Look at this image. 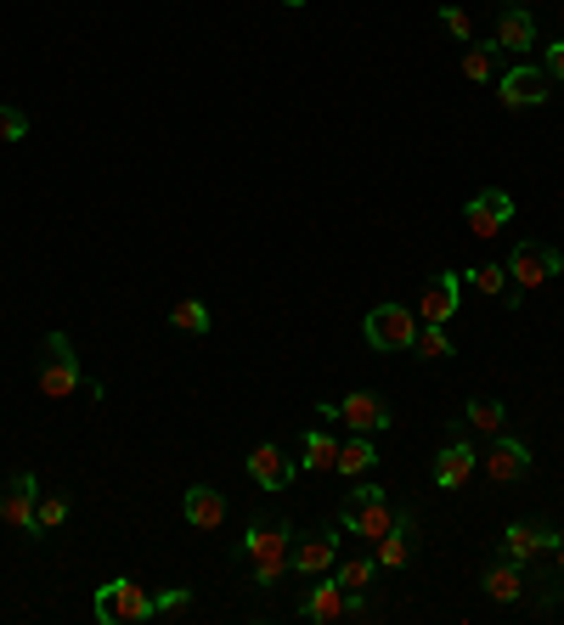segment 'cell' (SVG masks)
<instances>
[{"instance_id": "cell-21", "label": "cell", "mask_w": 564, "mask_h": 625, "mask_svg": "<svg viewBox=\"0 0 564 625\" xmlns=\"http://www.w3.org/2000/svg\"><path fill=\"white\" fill-rule=\"evenodd\" d=\"M480 586H486L491 603H520V597H525V569L508 563V558H497V563L480 574Z\"/></svg>"}, {"instance_id": "cell-28", "label": "cell", "mask_w": 564, "mask_h": 625, "mask_svg": "<svg viewBox=\"0 0 564 625\" xmlns=\"http://www.w3.org/2000/svg\"><path fill=\"white\" fill-rule=\"evenodd\" d=\"M68 513H74V502H68L63 491H57V496H40V507H34V541L52 536V530H63Z\"/></svg>"}, {"instance_id": "cell-4", "label": "cell", "mask_w": 564, "mask_h": 625, "mask_svg": "<svg viewBox=\"0 0 564 625\" xmlns=\"http://www.w3.org/2000/svg\"><path fill=\"white\" fill-rule=\"evenodd\" d=\"M90 614H97L102 625H135V619H153V614H159V597L141 586L135 574H119V581H108V586L97 592Z\"/></svg>"}, {"instance_id": "cell-8", "label": "cell", "mask_w": 564, "mask_h": 625, "mask_svg": "<svg viewBox=\"0 0 564 625\" xmlns=\"http://www.w3.org/2000/svg\"><path fill=\"white\" fill-rule=\"evenodd\" d=\"M480 468H486L491 485H513V479H525V473H531V446H525V440H513L508 428H502V435H491V446L480 451Z\"/></svg>"}, {"instance_id": "cell-26", "label": "cell", "mask_w": 564, "mask_h": 625, "mask_svg": "<svg viewBox=\"0 0 564 625\" xmlns=\"http://www.w3.org/2000/svg\"><path fill=\"white\" fill-rule=\"evenodd\" d=\"M327 574H334V581L345 586V592H367L372 586V574H379V558H345V563H334V569H327Z\"/></svg>"}, {"instance_id": "cell-19", "label": "cell", "mask_w": 564, "mask_h": 625, "mask_svg": "<svg viewBox=\"0 0 564 625\" xmlns=\"http://www.w3.org/2000/svg\"><path fill=\"white\" fill-rule=\"evenodd\" d=\"M553 547V536L547 530H536V524H508L502 530V547H497V558H508V563H531V558H542Z\"/></svg>"}, {"instance_id": "cell-31", "label": "cell", "mask_w": 564, "mask_h": 625, "mask_svg": "<svg viewBox=\"0 0 564 625\" xmlns=\"http://www.w3.org/2000/svg\"><path fill=\"white\" fill-rule=\"evenodd\" d=\"M23 135H29V113H23V108H7V102H0V141H12V147H18Z\"/></svg>"}, {"instance_id": "cell-13", "label": "cell", "mask_w": 564, "mask_h": 625, "mask_svg": "<svg viewBox=\"0 0 564 625\" xmlns=\"http://www.w3.org/2000/svg\"><path fill=\"white\" fill-rule=\"evenodd\" d=\"M339 423L350 428V435H379V428H390V406H384V395L356 390V395L339 401Z\"/></svg>"}, {"instance_id": "cell-16", "label": "cell", "mask_w": 564, "mask_h": 625, "mask_svg": "<svg viewBox=\"0 0 564 625\" xmlns=\"http://www.w3.org/2000/svg\"><path fill=\"white\" fill-rule=\"evenodd\" d=\"M475 468H480V451L468 440H452V446L435 451V485L441 491H463L468 479H475Z\"/></svg>"}, {"instance_id": "cell-29", "label": "cell", "mask_w": 564, "mask_h": 625, "mask_svg": "<svg viewBox=\"0 0 564 625\" xmlns=\"http://www.w3.org/2000/svg\"><path fill=\"white\" fill-rule=\"evenodd\" d=\"M497 45H468V52H463V74L468 79H475V85H491L497 79Z\"/></svg>"}, {"instance_id": "cell-24", "label": "cell", "mask_w": 564, "mask_h": 625, "mask_svg": "<svg viewBox=\"0 0 564 625\" xmlns=\"http://www.w3.org/2000/svg\"><path fill=\"white\" fill-rule=\"evenodd\" d=\"M372 462H379V451H372V435H356V440H345V446H339V462H334V473H345V479H361Z\"/></svg>"}, {"instance_id": "cell-17", "label": "cell", "mask_w": 564, "mask_h": 625, "mask_svg": "<svg viewBox=\"0 0 564 625\" xmlns=\"http://www.w3.org/2000/svg\"><path fill=\"white\" fill-rule=\"evenodd\" d=\"M457 299H463V276H457V271H435V282L423 287L417 316H423V321H435V327H446V321L457 316Z\"/></svg>"}, {"instance_id": "cell-3", "label": "cell", "mask_w": 564, "mask_h": 625, "mask_svg": "<svg viewBox=\"0 0 564 625\" xmlns=\"http://www.w3.org/2000/svg\"><path fill=\"white\" fill-rule=\"evenodd\" d=\"M395 518H401V507H390V491L356 485V491L345 496V507H339V530H345V536H361V541H379V536H390Z\"/></svg>"}, {"instance_id": "cell-7", "label": "cell", "mask_w": 564, "mask_h": 625, "mask_svg": "<svg viewBox=\"0 0 564 625\" xmlns=\"http://www.w3.org/2000/svg\"><path fill=\"white\" fill-rule=\"evenodd\" d=\"M564 271V254L553 249V243H536V237H525V243H513V254H508V282L513 287H542L547 276H558Z\"/></svg>"}, {"instance_id": "cell-33", "label": "cell", "mask_w": 564, "mask_h": 625, "mask_svg": "<svg viewBox=\"0 0 564 625\" xmlns=\"http://www.w3.org/2000/svg\"><path fill=\"white\" fill-rule=\"evenodd\" d=\"M542 68H547V79H564V40L542 45Z\"/></svg>"}, {"instance_id": "cell-18", "label": "cell", "mask_w": 564, "mask_h": 625, "mask_svg": "<svg viewBox=\"0 0 564 625\" xmlns=\"http://www.w3.org/2000/svg\"><path fill=\"white\" fill-rule=\"evenodd\" d=\"M181 518L193 524V530H220V524H226V496H220L215 485H186Z\"/></svg>"}, {"instance_id": "cell-25", "label": "cell", "mask_w": 564, "mask_h": 625, "mask_svg": "<svg viewBox=\"0 0 564 625\" xmlns=\"http://www.w3.org/2000/svg\"><path fill=\"white\" fill-rule=\"evenodd\" d=\"M412 350H417V361H452V355H457L452 332H446V327H435V321H423V327H417Z\"/></svg>"}, {"instance_id": "cell-12", "label": "cell", "mask_w": 564, "mask_h": 625, "mask_svg": "<svg viewBox=\"0 0 564 625\" xmlns=\"http://www.w3.org/2000/svg\"><path fill=\"white\" fill-rule=\"evenodd\" d=\"M294 473H300V462H289V457H282V446H271V440L249 451V479H254L260 491H271V496H276V491H289V485H294Z\"/></svg>"}, {"instance_id": "cell-11", "label": "cell", "mask_w": 564, "mask_h": 625, "mask_svg": "<svg viewBox=\"0 0 564 625\" xmlns=\"http://www.w3.org/2000/svg\"><path fill=\"white\" fill-rule=\"evenodd\" d=\"M468 231H475L480 237V243H486V237H497L508 220H513V198H508V191H497V186H486V191H475V198H468Z\"/></svg>"}, {"instance_id": "cell-5", "label": "cell", "mask_w": 564, "mask_h": 625, "mask_svg": "<svg viewBox=\"0 0 564 625\" xmlns=\"http://www.w3.org/2000/svg\"><path fill=\"white\" fill-rule=\"evenodd\" d=\"M361 339H367V350H379V355H401L417 339V316L406 305H372L361 316Z\"/></svg>"}, {"instance_id": "cell-32", "label": "cell", "mask_w": 564, "mask_h": 625, "mask_svg": "<svg viewBox=\"0 0 564 625\" xmlns=\"http://www.w3.org/2000/svg\"><path fill=\"white\" fill-rule=\"evenodd\" d=\"M441 23H446V29H452V34H457L463 45H468V34H475V23H468V12H457V7H441Z\"/></svg>"}, {"instance_id": "cell-27", "label": "cell", "mask_w": 564, "mask_h": 625, "mask_svg": "<svg viewBox=\"0 0 564 625\" xmlns=\"http://www.w3.org/2000/svg\"><path fill=\"white\" fill-rule=\"evenodd\" d=\"M170 327H175V332H193V339H204V332L215 327V316H209L204 299H181V305L170 310Z\"/></svg>"}, {"instance_id": "cell-14", "label": "cell", "mask_w": 564, "mask_h": 625, "mask_svg": "<svg viewBox=\"0 0 564 625\" xmlns=\"http://www.w3.org/2000/svg\"><path fill=\"white\" fill-rule=\"evenodd\" d=\"M412 552H417V513H401L390 524V536L372 541V558H379V569H406Z\"/></svg>"}, {"instance_id": "cell-35", "label": "cell", "mask_w": 564, "mask_h": 625, "mask_svg": "<svg viewBox=\"0 0 564 625\" xmlns=\"http://www.w3.org/2000/svg\"><path fill=\"white\" fill-rule=\"evenodd\" d=\"M547 558H553V574L564 581V536H553V547H547Z\"/></svg>"}, {"instance_id": "cell-34", "label": "cell", "mask_w": 564, "mask_h": 625, "mask_svg": "<svg viewBox=\"0 0 564 625\" xmlns=\"http://www.w3.org/2000/svg\"><path fill=\"white\" fill-rule=\"evenodd\" d=\"M186 603H193V592H159V614H175V608H186Z\"/></svg>"}, {"instance_id": "cell-23", "label": "cell", "mask_w": 564, "mask_h": 625, "mask_svg": "<svg viewBox=\"0 0 564 625\" xmlns=\"http://www.w3.org/2000/svg\"><path fill=\"white\" fill-rule=\"evenodd\" d=\"M334 462H339V440L322 435V428H305V440H300V468H305V473H334Z\"/></svg>"}, {"instance_id": "cell-36", "label": "cell", "mask_w": 564, "mask_h": 625, "mask_svg": "<svg viewBox=\"0 0 564 625\" xmlns=\"http://www.w3.org/2000/svg\"><path fill=\"white\" fill-rule=\"evenodd\" d=\"M282 7H289V12H300V7H305V0H282Z\"/></svg>"}, {"instance_id": "cell-20", "label": "cell", "mask_w": 564, "mask_h": 625, "mask_svg": "<svg viewBox=\"0 0 564 625\" xmlns=\"http://www.w3.org/2000/svg\"><path fill=\"white\" fill-rule=\"evenodd\" d=\"M491 45H497V52H531V45H536V18L525 7H502Z\"/></svg>"}, {"instance_id": "cell-10", "label": "cell", "mask_w": 564, "mask_h": 625, "mask_svg": "<svg viewBox=\"0 0 564 625\" xmlns=\"http://www.w3.org/2000/svg\"><path fill=\"white\" fill-rule=\"evenodd\" d=\"M34 507H40V479L23 468L7 479V491H0V524H12L18 536H34Z\"/></svg>"}, {"instance_id": "cell-1", "label": "cell", "mask_w": 564, "mask_h": 625, "mask_svg": "<svg viewBox=\"0 0 564 625\" xmlns=\"http://www.w3.org/2000/svg\"><path fill=\"white\" fill-rule=\"evenodd\" d=\"M34 390L45 401H68V395H90V401H102V383H90L74 344H68V332H45L40 339V361H34Z\"/></svg>"}, {"instance_id": "cell-30", "label": "cell", "mask_w": 564, "mask_h": 625, "mask_svg": "<svg viewBox=\"0 0 564 625\" xmlns=\"http://www.w3.org/2000/svg\"><path fill=\"white\" fill-rule=\"evenodd\" d=\"M463 282L475 287V294L502 299V294H508V265H475V271H463Z\"/></svg>"}, {"instance_id": "cell-37", "label": "cell", "mask_w": 564, "mask_h": 625, "mask_svg": "<svg viewBox=\"0 0 564 625\" xmlns=\"http://www.w3.org/2000/svg\"><path fill=\"white\" fill-rule=\"evenodd\" d=\"M502 7H520V0H502Z\"/></svg>"}, {"instance_id": "cell-22", "label": "cell", "mask_w": 564, "mask_h": 625, "mask_svg": "<svg viewBox=\"0 0 564 625\" xmlns=\"http://www.w3.org/2000/svg\"><path fill=\"white\" fill-rule=\"evenodd\" d=\"M457 428H468V435H486V440H491V435H502V428H508V406L480 395V401H468V406H463Z\"/></svg>"}, {"instance_id": "cell-6", "label": "cell", "mask_w": 564, "mask_h": 625, "mask_svg": "<svg viewBox=\"0 0 564 625\" xmlns=\"http://www.w3.org/2000/svg\"><path fill=\"white\" fill-rule=\"evenodd\" d=\"M367 614H372L367 592H345L334 574H327L322 586H311V592L300 597V619H316V625H334V619H367Z\"/></svg>"}, {"instance_id": "cell-9", "label": "cell", "mask_w": 564, "mask_h": 625, "mask_svg": "<svg viewBox=\"0 0 564 625\" xmlns=\"http://www.w3.org/2000/svg\"><path fill=\"white\" fill-rule=\"evenodd\" d=\"M547 68H508V74H497V102L508 108V113H525V108H542L547 102Z\"/></svg>"}, {"instance_id": "cell-2", "label": "cell", "mask_w": 564, "mask_h": 625, "mask_svg": "<svg viewBox=\"0 0 564 625\" xmlns=\"http://www.w3.org/2000/svg\"><path fill=\"white\" fill-rule=\"evenodd\" d=\"M294 524L282 518H254L243 541H238V563H249V581L254 586H276L282 574H289V552H294Z\"/></svg>"}, {"instance_id": "cell-15", "label": "cell", "mask_w": 564, "mask_h": 625, "mask_svg": "<svg viewBox=\"0 0 564 625\" xmlns=\"http://www.w3.org/2000/svg\"><path fill=\"white\" fill-rule=\"evenodd\" d=\"M339 563V530H322V536H305L294 552H289V574H327Z\"/></svg>"}]
</instances>
